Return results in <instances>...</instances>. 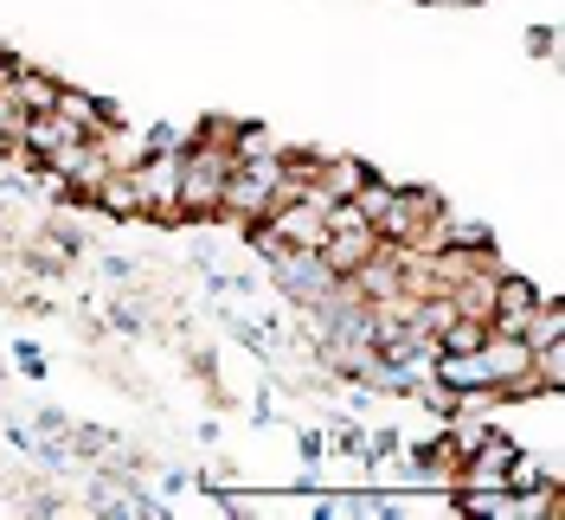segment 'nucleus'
Returning <instances> with one entry per match:
<instances>
[{
  "label": "nucleus",
  "instance_id": "6",
  "mask_svg": "<svg viewBox=\"0 0 565 520\" xmlns=\"http://www.w3.org/2000/svg\"><path fill=\"white\" fill-rule=\"evenodd\" d=\"M482 367H489V392L533 399L527 392V347L514 341V335H489V341H482Z\"/></svg>",
  "mask_w": 565,
  "mask_h": 520
},
{
  "label": "nucleus",
  "instance_id": "3",
  "mask_svg": "<svg viewBox=\"0 0 565 520\" xmlns=\"http://www.w3.org/2000/svg\"><path fill=\"white\" fill-rule=\"evenodd\" d=\"M84 141H90V136H84L77 123H65L58 109H45V116H26V129H20V155H26V161H39L45 173H58L71 155L84 148Z\"/></svg>",
  "mask_w": 565,
  "mask_h": 520
},
{
  "label": "nucleus",
  "instance_id": "11",
  "mask_svg": "<svg viewBox=\"0 0 565 520\" xmlns=\"http://www.w3.org/2000/svg\"><path fill=\"white\" fill-rule=\"evenodd\" d=\"M52 109H58L65 123H77L84 136H97V129H109V123H116V109L97 104L90 91H71V84H58V104H52Z\"/></svg>",
  "mask_w": 565,
  "mask_h": 520
},
{
  "label": "nucleus",
  "instance_id": "7",
  "mask_svg": "<svg viewBox=\"0 0 565 520\" xmlns=\"http://www.w3.org/2000/svg\"><path fill=\"white\" fill-rule=\"evenodd\" d=\"M373 251H380V232H373V225H353V232H328L316 257L334 270V277H353V270H360Z\"/></svg>",
  "mask_w": 565,
  "mask_h": 520
},
{
  "label": "nucleus",
  "instance_id": "9",
  "mask_svg": "<svg viewBox=\"0 0 565 520\" xmlns=\"http://www.w3.org/2000/svg\"><path fill=\"white\" fill-rule=\"evenodd\" d=\"M366 173H373V168H366V161H353V155H321V161H316V193H321V200H353Z\"/></svg>",
  "mask_w": 565,
  "mask_h": 520
},
{
  "label": "nucleus",
  "instance_id": "5",
  "mask_svg": "<svg viewBox=\"0 0 565 520\" xmlns=\"http://www.w3.org/2000/svg\"><path fill=\"white\" fill-rule=\"evenodd\" d=\"M444 212V200L430 193V187H392V200H386V212L373 219V232H380V244H412Z\"/></svg>",
  "mask_w": 565,
  "mask_h": 520
},
{
  "label": "nucleus",
  "instance_id": "1",
  "mask_svg": "<svg viewBox=\"0 0 565 520\" xmlns=\"http://www.w3.org/2000/svg\"><path fill=\"white\" fill-rule=\"evenodd\" d=\"M225 173H232V155H225V141L193 136L186 148H180V180H174L180 225L218 219V193H225Z\"/></svg>",
  "mask_w": 565,
  "mask_h": 520
},
{
  "label": "nucleus",
  "instance_id": "12",
  "mask_svg": "<svg viewBox=\"0 0 565 520\" xmlns=\"http://www.w3.org/2000/svg\"><path fill=\"white\" fill-rule=\"evenodd\" d=\"M553 341H565V303L559 296H540V303H533V315L527 321H521V347H553Z\"/></svg>",
  "mask_w": 565,
  "mask_h": 520
},
{
  "label": "nucleus",
  "instance_id": "4",
  "mask_svg": "<svg viewBox=\"0 0 565 520\" xmlns=\"http://www.w3.org/2000/svg\"><path fill=\"white\" fill-rule=\"evenodd\" d=\"M264 257H270V277H277V289L289 296V303H302V309H316L321 296L341 283V277H334V270L316 257V251H264Z\"/></svg>",
  "mask_w": 565,
  "mask_h": 520
},
{
  "label": "nucleus",
  "instance_id": "13",
  "mask_svg": "<svg viewBox=\"0 0 565 520\" xmlns=\"http://www.w3.org/2000/svg\"><path fill=\"white\" fill-rule=\"evenodd\" d=\"M225 155L232 161H264V155H277V141H270V129H257V123H232Z\"/></svg>",
  "mask_w": 565,
  "mask_h": 520
},
{
  "label": "nucleus",
  "instance_id": "2",
  "mask_svg": "<svg viewBox=\"0 0 565 520\" xmlns=\"http://www.w3.org/2000/svg\"><path fill=\"white\" fill-rule=\"evenodd\" d=\"M277 200H282V161L277 155H264V161H232L225 193H218V219H232V225H245L250 232Z\"/></svg>",
  "mask_w": 565,
  "mask_h": 520
},
{
  "label": "nucleus",
  "instance_id": "8",
  "mask_svg": "<svg viewBox=\"0 0 565 520\" xmlns=\"http://www.w3.org/2000/svg\"><path fill=\"white\" fill-rule=\"evenodd\" d=\"M109 173H116V168H109V155L97 148V141H84L65 168H58V187H65L71 200H84V206H90V200H97V187H104Z\"/></svg>",
  "mask_w": 565,
  "mask_h": 520
},
{
  "label": "nucleus",
  "instance_id": "10",
  "mask_svg": "<svg viewBox=\"0 0 565 520\" xmlns=\"http://www.w3.org/2000/svg\"><path fill=\"white\" fill-rule=\"evenodd\" d=\"M7 91L20 97V109H26V116H45V109L58 104V77H52V71H33V65H13Z\"/></svg>",
  "mask_w": 565,
  "mask_h": 520
},
{
  "label": "nucleus",
  "instance_id": "14",
  "mask_svg": "<svg viewBox=\"0 0 565 520\" xmlns=\"http://www.w3.org/2000/svg\"><path fill=\"white\" fill-rule=\"evenodd\" d=\"M20 129H26V109H20V97L0 84V155H20Z\"/></svg>",
  "mask_w": 565,
  "mask_h": 520
}]
</instances>
